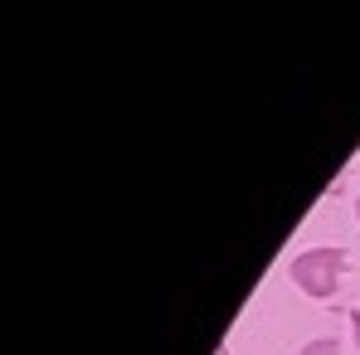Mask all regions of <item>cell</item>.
Masks as SVG:
<instances>
[{
    "label": "cell",
    "instance_id": "2",
    "mask_svg": "<svg viewBox=\"0 0 360 355\" xmlns=\"http://www.w3.org/2000/svg\"><path fill=\"white\" fill-rule=\"evenodd\" d=\"M302 355H341V341L336 336H316V341H307Z\"/></svg>",
    "mask_w": 360,
    "mask_h": 355
},
{
    "label": "cell",
    "instance_id": "1",
    "mask_svg": "<svg viewBox=\"0 0 360 355\" xmlns=\"http://www.w3.org/2000/svg\"><path fill=\"white\" fill-rule=\"evenodd\" d=\"M351 273V253L346 248H307L292 258V283H297L307 297H336L341 278Z\"/></svg>",
    "mask_w": 360,
    "mask_h": 355
},
{
    "label": "cell",
    "instance_id": "4",
    "mask_svg": "<svg viewBox=\"0 0 360 355\" xmlns=\"http://www.w3.org/2000/svg\"><path fill=\"white\" fill-rule=\"evenodd\" d=\"M219 355H229V346H219Z\"/></svg>",
    "mask_w": 360,
    "mask_h": 355
},
{
    "label": "cell",
    "instance_id": "3",
    "mask_svg": "<svg viewBox=\"0 0 360 355\" xmlns=\"http://www.w3.org/2000/svg\"><path fill=\"white\" fill-rule=\"evenodd\" d=\"M351 326H356V346H360V306L351 311Z\"/></svg>",
    "mask_w": 360,
    "mask_h": 355
},
{
    "label": "cell",
    "instance_id": "5",
    "mask_svg": "<svg viewBox=\"0 0 360 355\" xmlns=\"http://www.w3.org/2000/svg\"><path fill=\"white\" fill-rule=\"evenodd\" d=\"M356 219H360V200H356Z\"/></svg>",
    "mask_w": 360,
    "mask_h": 355
}]
</instances>
